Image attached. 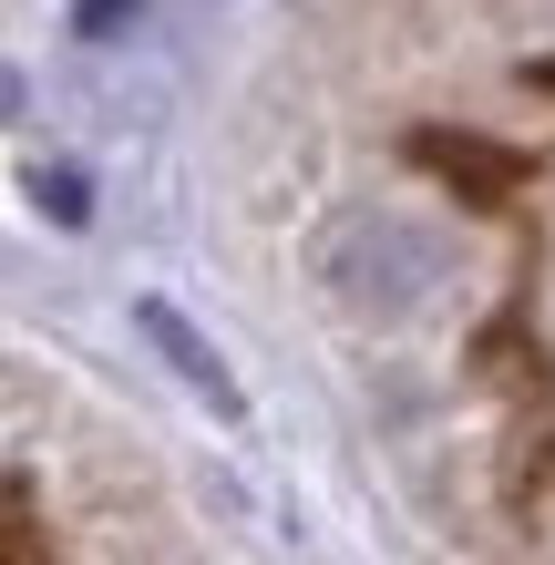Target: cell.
Wrapping results in <instances>:
<instances>
[{"label": "cell", "mask_w": 555, "mask_h": 565, "mask_svg": "<svg viewBox=\"0 0 555 565\" xmlns=\"http://www.w3.org/2000/svg\"><path fill=\"white\" fill-rule=\"evenodd\" d=\"M145 340H154V350H166V360H175V371H185L195 391H206V402H216V412H237V381H226V371H216V350H206V340H195V329H185L175 309H145Z\"/></svg>", "instance_id": "cell-2"}, {"label": "cell", "mask_w": 555, "mask_h": 565, "mask_svg": "<svg viewBox=\"0 0 555 565\" xmlns=\"http://www.w3.org/2000/svg\"><path fill=\"white\" fill-rule=\"evenodd\" d=\"M11 104H21V93H11V73H0V114H11Z\"/></svg>", "instance_id": "cell-4"}, {"label": "cell", "mask_w": 555, "mask_h": 565, "mask_svg": "<svg viewBox=\"0 0 555 565\" xmlns=\"http://www.w3.org/2000/svg\"><path fill=\"white\" fill-rule=\"evenodd\" d=\"M42 206L52 216H83V175H73V164H42Z\"/></svg>", "instance_id": "cell-3"}, {"label": "cell", "mask_w": 555, "mask_h": 565, "mask_svg": "<svg viewBox=\"0 0 555 565\" xmlns=\"http://www.w3.org/2000/svg\"><path fill=\"white\" fill-rule=\"evenodd\" d=\"M452 278V237L433 216H402V206H361V216H340L330 237H319V288L340 298L350 319H412V309H433Z\"/></svg>", "instance_id": "cell-1"}]
</instances>
